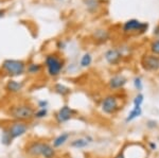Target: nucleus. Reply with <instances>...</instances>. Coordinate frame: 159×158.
Here are the masks:
<instances>
[{"mask_svg":"<svg viewBox=\"0 0 159 158\" xmlns=\"http://www.w3.org/2000/svg\"><path fill=\"white\" fill-rule=\"evenodd\" d=\"M13 139L10 136L9 132H7V129H2V135H1V142L4 144V146H10L12 143Z\"/></svg>","mask_w":159,"mask_h":158,"instance_id":"obj_18","label":"nucleus"},{"mask_svg":"<svg viewBox=\"0 0 159 158\" xmlns=\"http://www.w3.org/2000/svg\"><path fill=\"white\" fill-rule=\"evenodd\" d=\"M22 88H24V84L21 82H18V81H16V80L7 81V83L6 85V89L11 93H18L22 90Z\"/></svg>","mask_w":159,"mask_h":158,"instance_id":"obj_11","label":"nucleus"},{"mask_svg":"<svg viewBox=\"0 0 159 158\" xmlns=\"http://www.w3.org/2000/svg\"><path fill=\"white\" fill-rule=\"evenodd\" d=\"M119 108L118 99L115 96H108L102 101V111L105 114H114Z\"/></svg>","mask_w":159,"mask_h":158,"instance_id":"obj_6","label":"nucleus"},{"mask_svg":"<svg viewBox=\"0 0 159 158\" xmlns=\"http://www.w3.org/2000/svg\"><path fill=\"white\" fill-rule=\"evenodd\" d=\"M141 114H142V111H141L140 106H135V107L133 108L132 111H130V113L129 114V116H127L126 122H130V121L135 120L136 118H138L139 116H141Z\"/></svg>","mask_w":159,"mask_h":158,"instance_id":"obj_15","label":"nucleus"},{"mask_svg":"<svg viewBox=\"0 0 159 158\" xmlns=\"http://www.w3.org/2000/svg\"><path fill=\"white\" fill-rule=\"evenodd\" d=\"M45 66L50 76H57L64 69L65 62L56 53H50L45 57Z\"/></svg>","mask_w":159,"mask_h":158,"instance_id":"obj_3","label":"nucleus"},{"mask_svg":"<svg viewBox=\"0 0 159 158\" xmlns=\"http://www.w3.org/2000/svg\"><path fill=\"white\" fill-rule=\"evenodd\" d=\"M34 109L28 104H17L9 109V115L15 121H29L34 118Z\"/></svg>","mask_w":159,"mask_h":158,"instance_id":"obj_2","label":"nucleus"},{"mask_svg":"<svg viewBox=\"0 0 159 158\" xmlns=\"http://www.w3.org/2000/svg\"><path fill=\"white\" fill-rule=\"evenodd\" d=\"M142 102H143V95L139 93V95H137L135 97V99H134V105L135 106H141Z\"/></svg>","mask_w":159,"mask_h":158,"instance_id":"obj_24","label":"nucleus"},{"mask_svg":"<svg viewBox=\"0 0 159 158\" xmlns=\"http://www.w3.org/2000/svg\"><path fill=\"white\" fill-rule=\"evenodd\" d=\"M56 155L55 149L51 144L43 142L42 147V156L45 158H54Z\"/></svg>","mask_w":159,"mask_h":158,"instance_id":"obj_13","label":"nucleus"},{"mask_svg":"<svg viewBox=\"0 0 159 158\" xmlns=\"http://www.w3.org/2000/svg\"><path fill=\"white\" fill-rule=\"evenodd\" d=\"M142 66L145 70L156 71L159 69V58L155 55H145L142 58Z\"/></svg>","mask_w":159,"mask_h":158,"instance_id":"obj_8","label":"nucleus"},{"mask_svg":"<svg viewBox=\"0 0 159 158\" xmlns=\"http://www.w3.org/2000/svg\"><path fill=\"white\" fill-rule=\"evenodd\" d=\"M151 50L154 54H159V40H156L154 42L152 46H151Z\"/></svg>","mask_w":159,"mask_h":158,"instance_id":"obj_25","label":"nucleus"},{"mask_svg":"<svg viewBox=\"0 0 159 158\" xmlns=\"http://www.w3.org/2000/svg\"><path fill=\"white\" fill-rule=\"evenodd\" d=\"M134 85L136 89H138V90H141L142 89V82H141V79L140 78H136L134 80Z\"/></svg>","mask_w":159,"mask_h":158,"instance_id":"obj_26","label":"nucleus"},{"mask_svg":"<svg viewBox=\"0 0 159 158\" xmlns=\"http://www.w3.org/2000/svg\"><path fill=\"white\" fill-rule=\"evenodd\" d=\"M94 36H96L98 40H104L105 42L108 38L109 35L105 30H98V31H96V33H94Z\"/></svg>","mask_w":159,"mask_h":158,"instance_id":"obj_21","label":"nucleus"},{"mask_svg":"<svg viewBox=\"0 0 159 158\" xmlns=\"http://www.w3.org/2000/svg\"><path fill=\"white\" fill-rule=\"evenodd\" d=\"M28 131V124L24 121H14L13 123L7 127V132H9L11 138L14 140L18 137H21L25 135Z\"/></svg>","mask_w":159,"mask_h":158,"instance_id":"obj_4","label":"nucleus"},{"mask_svg":"<svg viewBox=\"0 0 159 158\" xmlns=\"http://www.w3.org/2000/svg\"><path fill=\"white\" fill-rule=\"evenodd\" d=\"M121 57H122V53L118 49H110L105 53V60L109 64H111V65L119 63Z\"/></svg>","mask_w":159,"mask_h":158,"instance_id":"obj_10","label":"nucleus"},{"mask_svg":"<svg viewBox=\"0 0 159 158\" xmlns=\"http://www.w3.org/2000/svg\"><path fill=\"white\" fill-rule=\"evenodd\" d=\"M91 62H92L91 54H89V53H85V54H84L81 58V66L84 68H86V67H88V66H90Z\"/></svg>","mask_w":159,"mask_h":158,"instance_id":"obj_20","label":"nucleus"},{"mask_svg":"<svg viewBox=\"0 0 159 158\" xmlns=\"http://www.w3.org/2000/svg\"><path fill=\"white\" fill-rule=\"evenodd\" d=\"M54 91L56 93H58L61 97L67 96L70 93V88H68L67 86L63 85V84H55L54 85Z\"/></svg>","mask_w":159,"mask_h":158,"instance_id":"obj_16","label":"nucleus"},{"mask_svg":"<svg viewBox=\"0 0 159 158\" xmlns=\"http://www.w3.org/2000/svg\"><path fill=\"white\" fill-rule=\"evenodd\" d=\"M88 146V141L86 139L80 138V139H75L71 142V147H75V149H82V147H85Z\"/></svg>","mask_w":159,"mask_h":158,"instance_id":"obj_19","label":"nucleus"},{"mask_svg":"<svg viewBox=\"0 0 159 158\" xmlns=\"http://www.w3.org/2000/svg\"><path fill=\"white\" fill-rule=\"evenodd\" d=\"M42 69H43L42 65L37 63H31L27 67V70L30 74H37V73H39L42 71Z\"/></svg>","mask_w":159,"mask_h":158,"instance_id":"obj_17","label":"nucleus"},{"mask_svg":"<svg viewBox=\"0 0 159 158\" xmlns=\"http://www.w3.org/2000/svg\"><path fill=\"white\" fill-rule=\"evenodd\" d=\"M56 46H57L58 49H64V48H65V43L61 42V40H58L57 44H56Z\"/></svg>","mask_w":159,"mask_h":158,"instance_id":"obj_28","label":"nucleus"},{"mask_svg":"<svg viewBox=\"0 0 159 158\" xmlns=\"http://www.w3.org/2000/svg\"><path fill=\"white\" fill-rule=\"evenodd\" d=\"M47 115H48L47 108H39L37 111H35V113H34V118L42 119V118H45Z\"/></svg>","mask_w":159,"mask_h":158,"instance_id":"obj_22","label":"nucleus"},{"mask_svg":"<svg viewBox=\"0 0 159 158\" xmlns=\"http://www.w3.org/2000/svg\"><path fill=\"white\" fill-rule=\"evenodd\" d=\"M86 6L89 10H94L98 7V1L97 0H86Z\"/></svg>","mask_w":159,"mask_h":158,"instance_id":"obj_23","label":"nucleus"},{"mask_svg":"<svg viewBox=\"0 0 159 158\" xmlns=\"http://www.w3.org/2000/svg\"><path fill=\"white\" fill-rule=\"evenodd\" d=\"M74 114V111L72 108H70L68 105H64L63 107L58 109V111L55 115V120L57 121V123H64L67 122L72 118Z\"/></svg>","mask_w":159,"mask_h":158,"instance_id":"obj_7","label":"nucleus"},{"mask_svg":"<svg viewBox=\"0 0 159 158\" xmlns=\"http://www.w3.org/2000/svg\"><path fill=\"white\" fill-rule=\"evenodd\" d=\"M48 105V101H45V100H42L38 102V107L39 108H46Z\"/></svg>","mask_w":159,"mask_h":158,"instance_id":"obj_27","label":"nucleus"},{"mask_svg":"<svg viewBox=\"0 0 159 158\" xmlns=\"http://www.w3.org/2000/svg\"><path fill=\"white\" fill-rule=\"evenodd\" d=\"M69 137H70V135H69L68 133H63V134L58 135V136L53 140V146L52 147H54V149L61 147L63 144H65L66 142L68 141Z\"/></svg>","mask_w":159,"mask_h":158,"instance_id":"obj_14","label":"nucleus"},{"mask_svg":"<svg viewBox=\"0 0 159 158\" xmlns=\"http://www.w3.org/2000/svg\"><path fill=\"white\" fill-rule=\"evenodd\" d=\"M125 84H126V79L123 75H116L110 79L109 81V86L112 89H119L123 87Z\"/></svg>","mask_w":159,"mask_h":158,"instance_id":"obj_12","label":"nucleus"},{"mask_svg":"<svg viewBox=\"0 0 159 158\" xmlns=\"http://www.w3.org/2000/svg\"><path fill=\"white\" fill-rule=\"evenodd\" d=\"M150 146H151V149H152V150L156 149V144L155 143H150Z\"/></svg>","mask_w":159,"mask_h":158,"instance_id":"obj_29","label":"nucleus"},{"mask_svg":"<svg viewBox=\"0 0 159 158\" xmlns=\"http://www.w3.org/2000/svg\"><path fill=\"white\" fill-rule=\"evenodd\" d=\"M42 141H33L31 142L29 146L27 147V153L32 157H38L42 156V147H43Z\"/></svg>","mask_w":159,"mask_h":158,"instance_id":"obj_9","label":"nucleus"},{"mask_svg":"<svg viewBox=\"0 0 159 158\" xmlns=\"http://www.w3.org/2000/svg\"><path fill=\"white\" fill-rule=\"evenodd\" d=\"M1 70L6 73L7 75L11 78H17V76L22 75L27 70V65L24 61L21 60H13V58H7L4 60L1 65Z\"/></svg>","mask_w":159,"mask_h":158,"instance_id":"obj_1","label":"nucleus"},{"mask_svg":"<svg viewBox=\"0 0 159 158\" xmlns=\"http://www.w3.org/2000/svg\"><path fill=\"white\" fill-rule=\"evenodd\" d=\"M148 24L147 22H141L137 19H129L124 22L123 25V31L125 33L139 31L140 33H144L148 30Z\"/></svg>","mask_w":159,"mask_h":158,"instance_id":"obj_5","label":"nucleus"}]
</instances>
